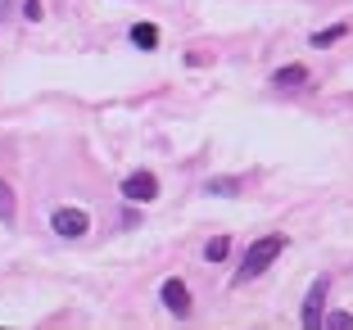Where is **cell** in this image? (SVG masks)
<instances>
[{
	"label": "cell",
	"mask_w": 353,
	"mask_h": 330,
	"mask_svg": "<svg viewBox=\"0 0 353 330\" xmlns=\"http://www.w3.org/2000/svg\"><path fill=\"white\" fill-rule=\"evenodd\" d=\"M132 45L154 50V45H159V28H154V23H136V28H132Z\"/></svg>",
	"instance_id": "7"
},
{
	"label": "cell",
	"mask_w": 353,
	"mask_h": 330,
	"mask_svg": "<svg viewBox=\"0 0 353 330\" xmlns=\"http://www.w3.org/2000/svg\"><path fill=\"white\" fill-rule=\"evenodd\" d=\"M208 195H236V190H240V181H231V176H218V181H208Z\"/></svg>",
	"instance_id": "11"
},
{
	"label": "cell",
	"mask_w": 353,
	"mask_h": 330,
	"mask_svg": "<svg viewBox=\"0 0 353 330\" xmlns=\"http://www.w3.org/2000/svg\"><path fill=\"white\" fill-rule=\"evenodd\" d=\"M272 86L276 91H299V86H308V68L303 63H285V68L272 72Z\"/></svg>",
	"instance_id": "6"
},
{
	"label": "cell",
	"mask_w": 353,
	"mask_h": 330,
	"mask_svg": "<svg viewBox=\"0 0 353 330\" xmlns=\"http://www.w3.org/2000/svg\"><path fill=\"white\" fill-rule=\"evenodd\" d=\"M326 294H331V276H317L308 289V299H303V326H322V308H326Z\"/></svg>",
	"instance_id": "3"
},
{
	"label": "cell",
	"mask_w": 353,
	"mask_h": 330,
	"mask_svg": "<svg viewBox=\"0 0 353 330\" xmlns=\"http://www.w3.org/2000/svg\"><path fill=\"white\" fill-rule=\"evenodd\" d=\"M227 254H231V240L227 236H218V240H208V245H204V258L208 262H222Z\"/></svg>",
	"instance_id": "8"
},
{
	"label": "cell",
	"mask_w": 353,
	"mask_h": 330,
	"mask_svg": "<svg viewBox=\"0 0 353 330\" xmlns=\"http://www.w3.org/2000/svg\"><path fill=\"white\" fill-rule=\"evenodd\" d=\"M322 326H331V330H353V312H322Z\"/></svg>",
	"instance_id": "10"
},
{
	"label": "cell",
	"mask_w": 353,
	"mask_h": 330,
	"mask_svg": "<svg viewBox=\"0 0 353 330\" xmlns=\"http://www.w3.org/2000/svg\"><path fill=\"white\" fill-rule=\"evenodd\" d=\"M123 195L132 199V204H150V199L159 195V181H154V172H132L123 181Z\"/></svg>",
	"instance_id": "4"
},
{
	"label": "cell",
	"mask_w": 353,
	"mask_h": 330,
	"mask_svg": "<svg viewBox=\"0 0 353 330\" xmlns=\"http://www.w3.org/2000/svg\"><path fill=\"white\" fill-rule=\"evenodd\" d=\"M281 249H285V236H263V240H254L250 254H245V262H240V271H236V280L245 285V280L263 276V271L281 258Z\"/></svg>",
	"instance_id": "1"
},
{
	"label": "cell",
	"mask_w": 353,
	"mask_h": 330,
	"mask_svg": "<svg viewBox=\"0 0 353 330\" xmlns=\"http://www.w3.org/2000/svg\"><path fill=\"white\" fill-rule=\"evenodd\" d=\"M28 19H41V0H28Z\"/></svg>",
	"instance_id": "13"
},
{
	"label": "cell",
	"mask_w": 353,
	"mask_h": 330,
	"mask_svg": "<svg viewBox=\"0 0 353 330\" xmlns=\"http://www.w3.org/2000/svg\"><path fill=\"white\" fill-rule=\"evenodd\" d=\"M344 32H349V28H344V23H335V28H326V32H317V37H312V45H331V41H340Z\"/></svg>",
	"instance_id": "12"
},
{
	"label": "cell",
	"mask_w": 353,
	"mask_h": 330,
	"mask_svg": "<svg viewBox=\"0 0 353 330\" xmlns=\"http://www.w3.org/2000/svg\"><path fill=\"white\" fill-rule=\"evenodd\" d=\"M50 227H54V236H63V240H77V236H86V231H91V217H86L82 208H54Z\"/></svg>",
	"instance_id": "2"
},
{
	"label": "cell",
	"mask_w": 353,
	"mask_h": 330,
	"mask_svg": "<svg viewBox=\"0 0 353 330\" xmlns=\"http://www.w3.org/2000/svg\"><path fill=\"white\" fill-rule=\"evenodd\" d=\"M163 308L172 312V317H190V289L186 280H163Z\"/></svg>",
	"instance_id": "5"
},
{
	"label": "cell",
	"mask_w": 353,
	"mask_h": 330,
	"mask_svg": "<svg viewBox=\"0 0 353 330\" xmlns=\"http://www.w3.org/2000/svg\"><path fill=\"white\" fill-rule=\"evenodd\" d=\"M0 222H5V227L14 222V190L5 186V181H0Z\"/></svg>",
	"instance_id": "9"
}]
</instances>
